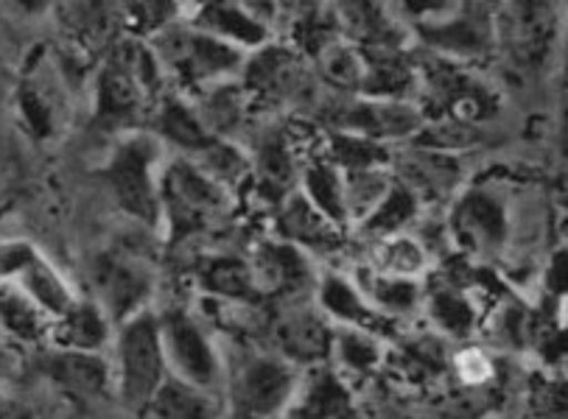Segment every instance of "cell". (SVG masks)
Listing matches in <instances>:
<instances>
[{"mask_svg":"<svg viewBox=\"0 0 568 419\" xmlns=\"http://www.w3.org/2000/svg\"><path fill=\"white\" fill-rule=\"evenodd\" d=\"M160 338H163L165 364L176 380L196 386V389H213L222 378V358L213 347L211 336L202 321L187 310H169L158 316Z\"/></svg>","mask_w":568,"mask_h":419,"instance_id":"5b68a950","label":"cell"},{"mask_svg":"<svg viewBox=\"0 0 568 419\" xmlns=\"http://www.w3.org/2000/svg\"><path fill=\"white\" fill-rule=\"evenodd\" d=\"M0 283L23 292L48 319H57L77 303L62 274L29 241L0 244Z\"/></svg>","mask_w":568,"mask_h":419,"instance_id":"52a82bcc","label":"cell"},{"mask_svg":"<svg viewBox=\"0 0 568 419\" xmlns=\"http://www.w3.org/2000/svg\"><path fill=\"white\" fill-rule=\"evenodd\" d=\"M373 294L375 299L384 305V308H393V310H406L415 305L417 299V288L415 283H409V279H375L373 283Z\"/></svg>","mask_w":568,"mask_h":419,"instance_id":"f546056e","label":"cell"},{"mask_svg":"<svg viewBox=\"0 0 568 419\" xmlns=\"http://www.w3.org/2000/svg\"><path fill=\"white\" fill-rule=\"evenodd\" d=\"M258 292H300L311 279V266L294 244H264L250 263Z\"/></svg>","mask_w":568,"mask_h":419,"instance_id":"5bb4252c","label":"cell"},{"mask_svg":"<svg viewBox=\"0 0 568 419\" xmlns=\"http://www.w3.org/2000/svg\"><path fill=\"white\" fill-rule=\"evenodd\" d=\"M457 224L465 235H470V238H481L487 241V244L501 241L504 235V213L498 209V204L493 202V198L481 196V193L470 196L468 202L459 207Z\"/></svg>","mask_w":568,"mask_h":419,"instance_id":"cb8c5ba5","label":"cell"},{"mask_svg":"<svg viewBox=\"0 0 568 419\" xmlns=\"http://www.w3.org/2000/svg\"><path fill=\"white\" fill-rule=\"evenodd\" d=\"M457 375L470 386L485 384L493 375L490 358H487L485 352H479V349H465L463 356L457 358Z\"/></svg>","mask_w":568,"mask_h":419,"instance_id":"4dcf8cb0","label":"cell"},{"mask_svg":"<svg viewBox=\"0 0 568 419\" xmlns=\"http://www.w3.org/2000/svg\"><path fill=\"white\" fill-rule=\"evenodd\" d=\"M146 88L132 76V70L112 57V62L101 70L99 76V101H95V115L101 123L118 129L135 121L146 101Z\"/></svg>","mask_w":568,"mask_h":419,"instance_id":"30bf717a","label":"cell"},{"mask_svg":"<svg viewBox=\"0 0 568 419\" xmlns=\"http://www.w3.org/2000/svg\"><path fill=\"white\" fill-rule=\"evenodd\" d=\"M420 123L415 110L404 104H364L351 115L353 129L373 134H406Z\"/></svg>","mask_w":568,"mask_h":419,"instance_id":"603a6c76","label":"cell"},{"mask_svg":"<svg viewBox=\"0 0 568 419\" xmlns=\"http://www.w3.org/2000/svg\"><path fill=\"white\" fill-rule=\"evenodd\" d=\"M323 70L331 82L339 84H358L362 82V59L353 51L339 45H328L323 53Z\"/></svg>","mask_w":568,"mask_h":419,"instance_id":"83f0119b","label":"cell"},{"mask_svg":"<svg viewBox=\"0 0 568 419\" xmlns=\"http://www.w3.org/2000/svg\"><path fill=\"white\" fill-rule=\"evenodd\" d=\"M154 419H216V406L205 389L169 378L146 408Z\"/></svg>","mask_w":568,"mask_h":419,"instance_id":"ac0fdd59","label":"cell"},{"mask_svg":"<svg viewBox=\"0 0 568 419\" xmlns=\"http://www.w3.org/2000/svg\"><path fill=\"white\" fill-rule=\"evenodd\" d=\"M305 185H308L305 198H308L323 216H328L334 224L345 222L347 196L339 185V176H336V171L331 168V165H314V168L308 171Z\"/></svg>","mask_w":568,"mask_h":419,"instance_id":"d4e9b609","label":"cell"},{"mask_svg":"<svg viewBox=\"0 0 568 419\" xmlns=\"http://www.w3.org/2000/svg\"><path fill=\"white\" fill-rule=\"evenodd\" d=\"M297 369L283 356H255L235 375V400L250 419L283 417L297 391Z\"/></svg>","mask_w":568,"mask_h":419,"instance_id":"ba28073f","label":"cell"},{"mask_svg":"<svg viewBox=\"0 0 568 419\" xmlns=\"http://www.w3.org/2000/svg\"><path fill=\"white\" fill-rule=\"evenodd\" d=\"M202 286L222 299H235V303H252L258 297V286L252 277L250 263L235 260V257H216L207 263L200 274Z\"/></svg>","mask_w":568,"mask_h":419,"instance_id":"ffe728a7","label":"cell"},{"mask_svg":"<svg viewBox=\"0 0 568 419\" xmlns=\"http://www.w3.org/2000/svg\"><path fill=\"white\" fill-rule=\"evenodd\" d=\"M90 279H93V303L110 316L112 325H123L132 316L146 310L152 297V272L143 260L130 252H101L90 263Z\"/></svg>","mask_w":568,"mask_h":419,"instance_id":"8992f818","label":"cell"},{"mask_svg":"<svg viewBox=\"0 0 568 419\" xmlns=\"http://www.w3.org/2000/svg\"><path fill=\"white\" fill-rule=\"evenodd\" d=\"M244 79L252 90L264 95H292L300 84V64L288 51L264 48L250 64H244Z\"/></svg>","mask_w":568,"mask_h":419,"instance_id":"e0dca14e","label":"cell"},{"mask_svg":"<svg viewBox=\"0 0 568 419\" xmlns=\"http://www.w3.org/2000/svg\"><path fill=\"white\" fill-rule=\"evenodd\" d=\"M158 134H163L165 140H171L176 146L187 149V152H205L213 143L205 121L191 106L176 99H165L163 106H160Z\"/></svg>","mask_w":568,"mask_h":419,"instance_id":"d6986e66","label":"cell"},{"mask_svg":"<svg viewBox=\"0 0 568 419\" xmlns=\"http://www.w3.org/2000/svg\"><path fill=\"white\" fill-rule=\"evenodd\" d=\"M353 402L345 386L331 372H314L305 384H297L283 419H351Z\"/></svg>","mask_w":568,"mask_h":419,"instance_id":"4fadbf2b","label":"cell"},{"mask_svg":"<svg viewBox=\"0 0 568 419\" xmlns=\"http://www.w3.org/2000/svg\"><path fill=\"white\" fill-rule=\"evenodd\" d=\"M42 375L62 389L82 397L104 395L110 386V364L99 352H77V349H51L40 358Z\"/></svg>","mask_w":568,"mask_h":419,"instance_id":"9c48e42d","label":"cell"},{"mask_svg":"<svg viewBox=\"0 0 568 419\" xmlns=\"http://www.w3.org/2000/svg\"><path fill=\"white\" fill-rule=\"evenodd\" d=\"M160 146L152 134H132L121 140L106 165V185L118 207L143 227L160 222Z\"/></svg>","mask_w":568,"mask_h":419,"instance_id":"3957f363","label":"cell"},{"mask_svg":"<svg viewBox=\"0 0 568 419\" xmlns=\"http://www.w3.org/2000/svg\"><path fill=\"white\" fill-rule=\"evenodd\" d=\"M434 316L439 319V325L448 327L452 333H465L470 327V321H474V310L457 294H439L434 299Z\"/></svg>","mask_w":568,"mask_h":419,"instance_id":"f1b7e54d","label":"cell"},{"mask_svg":"<svg viewBox=\"0 0 568 419\" xmlns=\"http://www.w3.org/2000/svg\"><path fill=\"white\" fill-rule=\"evenodd\" d=\"M320 303L328 314H334L336 319L345 321L353 330H373L378 321H384L382 316H375L367 305L358 299V292L345 283L342 277H328L320 288Z\"/></svg>","mask_w":568,"mask_h":419,"instance_id":"44dd1931","label":"cell"},{"mask_svg":"<svg viewBox=\"0 0 568 419\" xmlns=\"http://www.w3.org/2000/svg\"><path fill=\"white\" fill-rule=\"evenodd\" d=\"M378 260L384 263V272H389L393 277L404 279V277H412V274L420 272L423 263H426V255H423V249L412 238H395V241H387V244L382 246V255H378Z\"/></svg>","mask_w":568,"mask_h":419,"instance_id":"4316f807","label":"cell"},{"mask_svg":"<svg viewBox=\"0 0 568 419\" xmlns=\"http://www.w3.org/2000/svg\"><path fill=\"white\" fill-rule=\"evenodd\" d=\"M277 347L283 349L281 356L292 364H311L328 356V349H334L336 333L328 330L317 314L308 310H294V314L283 316L275 327Z\"/></svg>","mask_w":568,"mask_h":419,"instance_id":"8fae6325","label":"cell"},{"mask_svg":"<svg viewBox=\"0 0 568 419\" xmlns=\"http://www.w3.org/2000/svg\"><path fill=\"white\" fill-rule=\"evenodd\" d=\"M118 395L132 411H146L149 402L169 380L160 319L152 310L132 316L118 325Z\"/></svg>","mask_w":568,"mask_h":419,"instance_id":"6da1fadb","label":"cell"},{"mask_svg":"<svg viewBox=\"0 0 568 419\" xmlns=\"http://www.w3.org/2000/svg\"><path fill=\"white\" fill-rule=\"evenodd\" d=\"M0 321L26 341H34L48 330V316L23 292L7 283H0Z\"/></svg>","mask_w":568,"mask_h":419,"instance_id":"7402d4cb","label":"cell"},{"mask_svg":"<svg viewBox=\"0 0 568 419\" xmlns=\"http://www.w3.org/2000/svg\"><path fill=\"white\" fill-rule=\"evenodd\" d=\"M112 321L104 310L88 299H77L51 325L53 344L59 349H77V352H99L110 341Z\"/></svg>","mask_w":568,"mask_h":419,"instance_id":"7c38bea8","label":"cell"},{"mask_svg":"<svg viewBox=\"0 0 568 419\" xmlns=\"http://www.w3.org/2000/svg\"><path fill=\"white\" fill-rule=\"evenodd\" d=\"M158 62L169 64L187 84H216L244 70V51L200 29L169 31L154 48Z\"/></svg>","mask_w":568,"mask_h":419,"instance_id":"277c9868","label":"cell"},{"mask_svg":"<svg viewBox=\"0 0 568 419\" xmlns=\"http://www.w3.org/2000/svg\"><path fill=\"white\" fill-rule=\"evenodd\" d=\"M194 29L205 31V34L216 37V40L239 48V51L241 48L264 45L266 37H270V29L239 3H207L200 9Z\"/></svg>","mask_w":568,"mask_h":419,"instance_id":"9a60e30c","label":"cell"},{"mask_svg":"<svg viewBox=\"0 0 568 419\" xmlns=\"http://www.w3.org/2000/svg\"><path fill=\"white\" fill-rule=\"evenodd\" d=\"M281 229L286 244H303L314 246V249H331L339 238L336 224L328 216H323L305 196L288 198L281 216Z\"/></svg>","mask_w":568,"mask_h":419,"instance_id":"2e32d148","label":"cell"},{"mask_svg":"<svg viewBox=\"0 0 568 419\" xmlns=\"http://www.w3.org/2000/svg\"><path fill=\"white\" fill-rule=\"evenodd\" d=\"M224 185L191 160H176L160 174V218H165L171 244L202 233L224 213Z\"/></svg>","mask_w":568,"mask_h":419,"instance_id":"7a4b0ae2","label":"cell"},{"mask_svg":"<svg viewBox=\"0 0 568 419\" xmlns=\"http://www.w3.org/2000/svg\"><path fill=\"white\" fill-rule=\"evenodd\" d=\"M412 216H415V196L409 191H404V187H398V191H393L378 204L373 222H369V229L382 235L398 233Z\"/></svg>","mask_w":568,"mask_h":419,"instance_id":"484cf974","label":"cell"}]
</instances>
